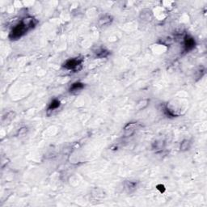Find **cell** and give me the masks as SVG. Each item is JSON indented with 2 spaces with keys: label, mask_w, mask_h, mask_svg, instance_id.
Returning <instances> with one entry per match:
<instances>
[{
  "label": "cell",
  "mask_w": 207,
  "mask_h": 207,
  "mask_svg": "<svg viewBox=\"0 0 207 207\" xmlns=\"http://www.w3.org/2000/svg\"><path fill=\"white\" fill-rule=\"evenodd\" d=\"M149 102H150L149 100H142V101H140L138 104H137L136 108L139 109V110H142V109H145L146 107L147 106Z\"/></svg>",
  "instance_id": "30bf717a"
},
{
  "label": "cell",
  "mask_w": 207,
  "mask_h": 207,
  "mask_svg": "<svg viewBox=\"0 0 207 207\" xmlns=\"http://www.w3.org/2000/svg\"><path fill=\"white\" fill-rule=\"evenodd\" d=\"M84 88V84L81 82H75L71 86V88L69 89V92H71V93H73V94H75V93H78L80 91Z\"/></svg>",
  "instance_id": "5b68a950"
},
{
  "label": "cell",
  "mask_w": 207,
  "mask_h": 207,
  "mask_svg": "<svg viewBox=\"0 0 207 207\" xmlns=\"http://www.w3.org/2000/svg\"><path fill=\"white\" fill-rule=\"evenodd\" d=\"M112 20H113V19H112L111 16H109V15H105V16H103V17L100 19L99 24L101 26L106 25V24H110Z\"/></svg>",
  "instance_id": "9c48e42d"
},
{
  "label": "cell",
  "mask_w": 207,
  "mask_h": 207,
  "mask_svg": "<svg viewBox=\"0 0 207 207\" xmlns=\"http://www.w3.org/2000/svg\"><path fill=\"white\" fill-rule=\"evenodd\" d=\"M191 146H192V143L190 140L188 139H184L180 143V150L181 151H187L188 150L191 148Z\"/></svg>",
  "instance_id": "ba28073f"
},
{
  "label": "cell",
  "mask_w": 207,
  "mask_h": 207,
  "mask_svg": "<svg viewBox=\"0 0 207 207\" xmlns=\"http://www.w3.org/2000/svg\"><path fill=\"white\" fill-rule=\"evenodd\" d=\"M28 30H30L29 28H28L25 24L23 23V22H20L19 24H18L17 25L15 26L14 28H12V30L10 32V38L11 40H18L19 39L21 36H24L26 32H28Z\"/></svg>",
  "instance_id": "6da1fadb"
},
{
  "label": "cell",
  "mask_w": 207,
  "mask_h": 207,
  "mask_svg": "<svg viewBox=\"0 0 207 207\" xmlns=\"http://www.w3.org/2000/svg\"><path fill=\"white\" fill-rule=\"evenodd\" d=\"M82 63V59L78 58H70L66 60L63 64V67L66 70H75L78 66H79Z\"/></svg>",
  "instance_id": "7a4b0ae2"
},
{
  "label": "cell",
  "mask_w": 207,
  "mask_h": 207,
  "mask_svg": "<svg viewBox=\"0 0 207 207\" xmlns=\"http://www.w3.org/2000/svg\"><path fill=\"white\" fill-rule=\"evenodd\" d=\"M27 130H28V129L26 128V127H23V128L20 129V130H19V136L25 135L26 132H27Z\"/></svg>",
  "instance_id": "7c38bea8"
},
{
  "label": "cell",
  "mask_w": 207,
  "mask_h": 207,
  "mask_svg": "<svg viewBox=\"0 0 207 207\" xmlns=\"http://www.w3.org/2000/svg\"><path fill=\"white\" fill-rule=\"evenodd\" d=\"M124 187L125 189L127 191V193H133L135 189H136L137 184L134 181H128V180H127V181L125 182Z\"/></svg>",
  "instance_id": "52a82bcc"
},
{
  "label": "cell",
  "mask_w": 207,
  "mask_h": 207,
  "mask_svg": "<svg viewBox=\"0 0 207 207\" xmlns=\"http://www.w3.org/2000/svg\"><path fill=\"white\" fill-rule=\"evenodd\" d=\"M109 54V52L107 51V50H105V49H101L100 51L97 52V53H96V55L98 56V57H100V58H103V57H106L107 55Z\"/></svg>",
  "instance_id": "8fae6325"
},
{
  "label": "cell",
  "mask_w": 207,
  "mask_h": 207,
  "mask_svg": "<svg viewBox=\"0 0 207 207\" xmlns=\"http://www.w3.org/2000/svg\"><path fill=\"white\" fill-rule=\"evenodd\" d=\"M195 45H196V41H195L194 38L192 36L186 35L184 37V47L186 51H190L192 49H194Z\"/></svg>",
  "instance_id": "3957f363"
},
{
  "label": "cell",
  "mask_w": 207,
  "mask_h": 207,
  "mask_svg": "<svg viewBox=\"0 0 207 207\" xmlns=\"http://www.w3.org/2000/svg\"><path fill=\"white\" fill-rule=\"evenodd\" d=\"M137 130V122H129L124 128V136H132Z\"/></svg>",
  "instance_id": "277c9868"
},
{
  "label": "cell",
  "mask_w": 207,
  "mask_h": 207,
  "mask_svg": "<svg viewBox=\"0 0 207 207\" xmlns=\"http://www.w3.org/2000/svg\"><path fill=\"white\" fill-rule=\"evenodd\" d=\"M60 105H61L60 101H58L57 99H53V101H52L51 102H50V104L49 105V107H48L47 109V112L49 113V112L54 111V110H56V109H58V108H59Z\"/></svg>",
  "instance_id": "8992f818"
}]
</instances>
